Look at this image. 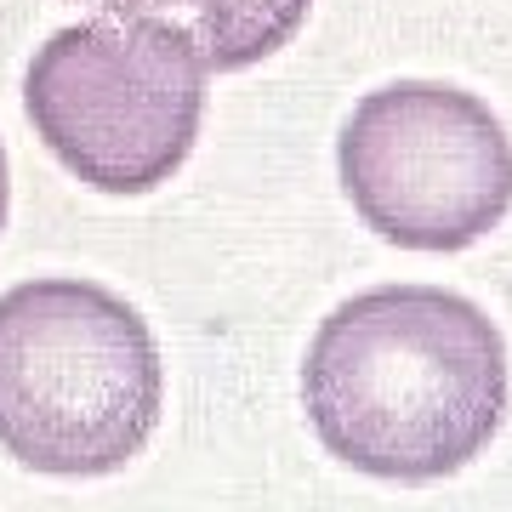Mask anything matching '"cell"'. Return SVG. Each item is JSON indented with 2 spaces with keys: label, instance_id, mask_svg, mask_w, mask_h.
Here are the masks:
<instances>
[{
  "label": "cell",
  "instance_id": "8992f818",
  "mask_svg": "<svg viewBox=\"0 0 512 512\" xmlns=\"http://www.w3.org/2000/svg\"><path fill=\"white\" fill-rule=\"evenodd\" d=\"M6 211H12V165H6V148H0V228H6Z\"/></svg>",
  "mask_w": 512,
  "mask_h": 512
},
{
  "label": "cell",
  "instance_id": "7a4b0ae2",
  "mask_svg": "<svg viewBox=\"0 0 512 512\" xmlns=\"http://www.w3.org/2000/svg\"><path fill=\"white\" fill-rule=\"evenodd\" d=\"M165 410L154 330L97 279H23L0 296V450L52 478H109Z\"/></svg>",
  "mask_w": 512,
  "mask_h": 512
},
{
  "label": "cell",
  "instance_id": "6da1fadb",
  "mask_svg": "<svg viewBox=\"0 0 512 512\" xmlns=\"http://www.w3.org/2000/svg\"><path fill=\"white\" fill-rule=\"evenodd\" d=\"M302 404L336 461L387 484H439L507 421V342L456 291L376 285L319 325Z\"/></svg>",
  "mask_w": 512,
  "mask_h": 512
},
{
  "label": "cell",
  "instance_id": "3957f363",
  "mask_svg": "<svg viewBox=\"0 0 512 512\" xmlns=\"http://www.w3.org/2000/svg\"><path fill=\"white\" fill-rule=\"evenodd\" d=\"M205 57L160 18L97 12L57 29L23 74V109L74 183L154 194L200 143Z\"/></svg>",
  "mask_w": 512,
  "mask_h": 512
},
{
  "label": "cell",
  "instance_id": "277c9868",
  "mask_svg": "<svg viewBox=\"0 0 512 512\" xmlns=\"http://www.w3.org/2000/svg\"><path fill=\"white\" fill-rule=\"evenodd\" d=\"M336 165L365 228L399 251H467L512 211L507 126L444 80H393L359 97Z\"/></svg>",
  "mask_w": 512,
  "mask_h": 512
},
{
  "label": "cell",
  "instance_id": "5b68a950",
  "mask_svg": "<svg viewBox=\"0 0 512 512\" xmlns=\"http://www.w3.org/2000/svg\"><path fill=\"white\" fill-rule=\"evenodd\" d=\"M109 12H137V18H160L177 35L194 40L205 69L239 74L291 46L296 29L308 23L313 0H103Z\"/></svg>",
  "mask_w": 512,
  "mask_h": 512
}]
</instances>
